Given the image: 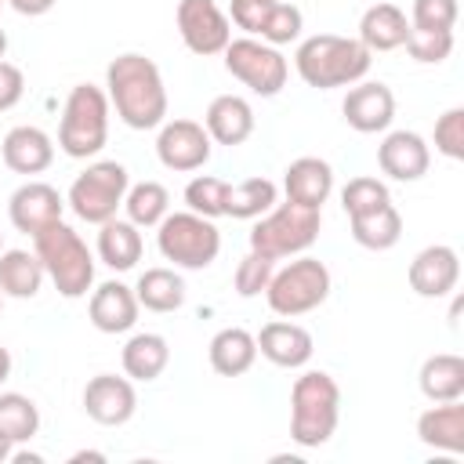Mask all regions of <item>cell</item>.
Masks as SVG:
<instances>
[{"mask_svg":"<svg viewBox=\"0 0 464 464\" xmlns=\"http://www.w3.org/2000/svg\"><path fill=\"white\" fill-rule=\"evenodd\" d=\"M105 98L109 109L130 127V130H152L167 120V87L160 76V65L145 54H120L105 69Z\"/></svg>","mask_w":464,"mask_h":464,"instance_id":"6da1fadb","label":"cell"},{"mask_svg":"<svg viewBox=\"0 0 464 464\" xmlns=\"http://www.w3.org/2000/svg\"><path fill=\"white\" fill-rule=\"evenodd\" d=\"M370 62L373 54L359 44V36H337V33H315L301 40L294 51L297 76L315 91L359 83L370 72Z\"/></svg>","mask_w":464,"mask_h":464,"instance_id":"7a4b0ae2","label":"cell"},{"mask_svg":"<svg viewBox=\"0 0 464 464\" xmlns=\"http://www.w3.org/2000/svg\"><path fill=\"white\" fill-rule=\"evenodd\" d=\"M341 420V388L326 370H308L290 388V439L304 450L330 442Z\"/></svg>","mask_w":464,"mask_h":464,"instance_id":"3957f363","label":"cell"},{"mask_svg":"<svg viewBox=\"0 0 464 464\" xmlns=\"http://www.w3.org/2000/svg\"><path fill=\"white\" fill-rule=\"evenodd\" d=\"M33 250L44 261V272H47V279L54 283V290L62 297L76 301L94 286V254L87 250L80 232L69 228L65 221H54L44 232H36Z\"/></svg>","mask_w":464,"mask_h":464,"instance_id":"277c9868","label":"cell"},{"mask_svg":"<svg viewBox=\"0 0 464 464\" xmlns=\"http://www.w3.org/2000/svg\"><path fill=\"white\" fill-rule=\"evenodd\" d=\"M109 141V98L94 83H76L58 123V149L72 160L98 156Z\"/></svg>","mask_w":464,"mask_h":464,"instance_id":"5b68a950","label":"cell"},{"mask_svg":"<svg viewBox=\"0 0 464 464\" xmlns=\"http://www.w3.org/2000/svg\"><path fill=\"white\" fill-rule=\"evenodd\" d=\"M319 225L323 214L301 203H276L272 210H265L257 218V225L250 228V250L283 261V257H297L304 254L315 239H319Z\"/></svg>","mask_w":464,"mask_h":464,"instance_id":"8992f818","label":"cell"},{"mask_svg":"<svg viewBox=\"0 0 464 464\" xmlns=\"http://www.w3.org/2000/svg\"><path fill=\"white\" fill-rule=\"evenodd\" d=\"M156 246L174 268L203 272L221 250V232L210 218L196 210H174L156 225Z\"/></svg>","mask_w":464,"mask_h":464,"instance_id":"52a82bcc","label":"cell"},{"mask_svg":"<svg viewBox=\"0 0 464 464\" xmlns=\"http://www.w3.org/2000/svg\"><path fill=\"white\" fill-rule=\"evenodd\" d=\"M330 286H334L330 268L319 257L297 254L290 265L272 272V279L265 286V297H268V308L276 315L294 319V315H304V312L319 308L330 297Z\"/></svg>","mask_w":464,"mask_h":464,"instance_id":"ba28073f","label":"cell"},{"mask_svg":"<svg viewBox=\"0 0 464 464\" xmlns=\"http://www.w3.org/2000/svg\"><path fill=\"white\" fill-rule=\"evenodd\" d=\"M130 188L127 167L116 160H98L91 163L83 174H76V181L69 185L65 203L72 207V214L87 225H102L109 218H116V210L123 207V196Z\"/></svg>","mask_w":464,"mask_h":464,"instance_id":"9c48e42d","label":"cell"},{"mask_svg":"<svg viewBox=\"0 0 464 464\" xmlns=\"http://www.w3.org/2000/svg\"><path fill=\"white\" fill-rule=\"evenodd\" d=\"M221 54H225V69L243 87H250L254 94L272 98V94H279L286 87L290 65H286L279 47H272V44H265L257 36H239V40H228V47Z\"/></svg>","mask_w":464,"mask_h":464,"instance_id":"30bf717a","label":"cell"},{"mask_svg":"<svg viewBox=\"0 0 464 464\" xmlns=\"http://www.w3.org/2000/svg\"><path fill=\"white\" fill-rule=\"evenodd\" d=\"M174 22H178L185 47L192 54H203V58L221 54L232 40V22L214 0H178Z\"/></svg>","mask_w":464,"mask_h":464,"instance_id":"8fae6325","label":"cell"},{"mask_svg":"<svg viewBox=\"0 0 464 464\" xmlns=\"http://www.w3.org/2000/svg\"><path fill=\"white\" fill-rule=\"evenodd\" d=\"M210 149H214V141L203 123H196V120H163L160 123L156 156L167 170H178V174L199 170L210 160Z\"/></svg>","mask_w":464,"mask_h":464,"instance_id":"7c38bea8","label":"cell"},{"mask_svg":"<svg viewBox=\"0 0 464 464\" xmlns=\"http://www.w3.org/2000/svg\"><path fill=\"white\" fill-rule=\"evenodd\" d=\"M138 410V392L130 384V377H116V373H98L83 384V413L94 424L105 428H120L134 417Z\"/></svg>","mask_w":464,"mask_h":464,"instance_id":"4fadbf2b","label":"cell"},{"mask_svg":"<svg viewBox=\"0 0 464 464\" xmlns=\"http://www.w3.org/2000/svg\"><path fill=\"white\" fill-rule=\"evenodd\" d=\"M341 112H344V123L352 130L377 134V130H388L392 120H395V94L381 80H359V83L348 87V94L341 102Z\"/></svg>","mask_w":464,"mask_h":464,"instance_id":"5bb4252c","label":"cell"},{"mask_svg":"<svg viewBox=\"0 0 464 464\" xmlns=\"http://www.w3.org/2000/svg\"><path fill=\"white\" fill-rule=\"evenodd\" d=\"M62 210H65V199L58 196L54 185L47 181H25L11 192L7 199V214H11V225L25 236H36L44 232L47 225L62 221Z\"/></svg>","mask_w":464,"mask_h":464,"instance_id":"9a60e30c","label":"cell"},{"mask_svg":"<svg viewBox=\"0 0 464 464\" xmlns=\"http://www.w3.org/2000/svg\"><path fill=\"white\" fill-rule=\"evenodd\" d=\"M377 167L392 181H420L431 167V149L417 130H392L377 145Z\"/></svg>","mask_w":464,"mask_h":464,"instance_id":"2e32d148","label":"cell"},{"mask_svg":"<svg viewBox=\"0 0 464 464\" xmlns=\"http://www.w3.org/2000/svg\"><path fill=\"white\" fill-rule=\"evenodd\" d=\"M406 279H410V290L420 297H446L460 279V257L453 246L431 243L410 261Z\"/></svg>","mask_w":464,"mask_h":464,"instance_id":"e0dca14e","label":"cell"},{"mask_svg":"<svg viewBox=\"0 0 464 464\" xmlns=\"http://www.w3.org/2000/svg\"><path fill=\"white\" fill-rule=\"evenodd\" d=\"M254 341H257V352H261L272 366H283V370H301V366L312 359V352H315L312 334H308L304 326H297V323H286V319L265 323V326L254 334Z\"/></svg>","mask_w":464,"mask_h":464,"instance_id":"ac0fdd59","label":"cell"},{"mask_svg":"<svg viewBox=\"0 0 464 464\" xmlns=\"http://www.w3.org/2000/svg\"><path fill=\"white\" fill-rule=\"evenodd\" d=\"M138 308L141 304L134 297V286H127L120 279L94 286V294L87 301V315H91L94 330H102V334H127L138 323Z\"/></svg>","mask_w":464,"mask_h":464,"instance_id":"d6986e66","label":"cell"},{"mask_svg":"<svg viewBox=\"0 0 464 464\" xmlns=\"http://www.w3.org/2000/svg\"><path fill=\"white\" fill-rule=\"evenodd\" d=\"M0 156L14 174H44L51 167V160H54V141H51L47 130L22 123V127H11L4 134Z\"/></svg>","mask_w":464,"mask_h":464,"instance_id":"ffe728a7","label":"cell"},{"mask_svg":"<svg viewBox=\"0 0 464 464\" xmlns=\"http://www.w3.org/2000/svg\"><path fill=\"white\" fill-rule=\"evenodd\" d=\"M283 188H286V199L290 203L323 210V203L334 192V167L326 160H319V156H301V160H294L286 167Z\"/></svg>","mask_w":464,"mask_h":464,"instance_id":"44dd1931","label":"cell"},{"mask_svg":"<svg viewBox=\"0 0 464 464\" xmlns=\"http://www.w3.org/2000/svg\"><path fill=\"white\" fill-rule=\"evenodd\" d=\"M203 127L218 145H243L254 134V109L239 94H218L203 112Z\"/></svg>","mask_w":464,"mask_h":464,"instance_id":"7402d4cb","label":"cell"},{"mask_svg":"<svg viewBox=\"0 0 464 464\" xmlns=\"http://www.w3.org/2000/svg\"><path fill=\"white\" fill-rule=\"evenodd\" d=\"M417 439L431 450L460 457L464 453V406H460V399L435 402L431 410H424L417 417Z\"/></svg>","mask_w":464,"mask_h":464,"instance_id":"603a6c76","label":"cell"},{"mask_svg":"<svg viewBox=\"0 0 464 464\" xmlns=\"http://www.w3.org/2000/svg\"><path fill=\"white\" fill-rule=\"evenodd\" d=\"M406 36H410V18H406L402 7H395L388 0L366 7L362 18H359V44L370 54L373 51H395V47L406 44Z\"/></svg>","mask_w":464,"mask_h":464,"instance_id":"cb8c5ba5","label":"cell"},{"mask_svg":"<svg viewBox=\"0 0 464 464\" xmlns=\"http://www.w3.org/2000/svg\"><path fill=\"white\" fill-rule=\"evenodd\" d=\"M141 250H145V243H141V232H138L134 221H127V218H109V221L98 225V257H102L112 272L134 268V265L141 261Z\"/></svg>","mask_w":464,"mask_h":464,"instance_id":"d4e9b609","label":"cell"},{"mask_svg":"<svg viewBox=\"0 0 464 464\" xmlns=\"http://www.w3.org/2000/svg\"><path fill=\"white\" fill-rule=\"evenodd\" d=\"M207 359H210L214 373H221V377H239V373H246V370L254 366V359H257V341H254V334L243 330V326H225V330H218V334L210 337Z\"/></svg>","mask_w":464,"mask_h":464,"instance_id":"484cf974","label":"cell"},{"mask_svg":"<svg viewBox=\"0 0 464 464\" xmlns=\"http://www.w3.org/2000/svg\"><path fill=\"white\" fill-rule=\"evenodd\" d=\"M120 362H123V373L130 377V381H156L163 370H167V362H170V344H167V337L163 334H134L127 344H123V355H120Z\"/></svg>","mask_w":464,"mask_h":464,"instance_id":"4316f807","label":"cell"},{"mask_svg":"<svg viewBox=\"0 0 464 464\" xmlns=\"http://www.w3.org/2000/svg\"><path fill=\"white\" fill-rule=\"evenodd\" d=\"M417 381H420V392L428 402H453L464 395V359L453 352L428 355Z\"/></svg>","mask_w":464,"mask_h":464,"instance_id":"83f0119b","label":"cell"},{"mask_svg":"<svg viewBox=\"0 0 464 464\" xmlns=\"http://www.w3.org/2000/svg\"><path fill=\"white\" fill-rule=\"evenodd\" d=\"M47 272H44V261L36 257V250H0V290L4 297H36L40 286H44Z\"/></svg>","mask_w":464,"mask_h":464,"instance_id":"f1b7e54d","label":"cell"},{"mask_svg":"<svg viewBox=\"0 0 464 464\" xmlns=\"http://www.w3.org/2000/svg\"><path fill=\"white\" fill-rule=\"evenodd\" d=\"M348 225H352V239L366 250H392L402 239V214L392 203L355 214V218H348Z\"/></svg>","mask_w":464,"mask_h":464,"instance_id":"f546056e","label":"cell"},{"mask_svg":"<svg viewBox=\"0 0 464 464\" xmlns=\"http://www.w3.org/2000/svg\"><path fill=\"white\" fill-rule=\"evenodd\" d=\"M134 297L141 308L149 312H174L185 304V279L174 272V268H145L138 276V286H134Z\"/></svg>","mask_w":464,"mask_h":464,"instance_id":"4dcf8cb0","label":"cell"},{"mask_svg":"<svg viewBox=\"0 0 464 464\" xmlns=\"http://www.w3.org/2000/svg\"><path fill=\"white\" fill-rule=\"evenodd\" d=\"M276 181L268 178H246L239 185H228L225 188V218H239V221H254L261 218L265 210L276 207Z\"/></svg>","mask_w":464,"mask_h":464,"instance_id":"1f68e13d","label":"cell"},{"mask_svg":"<svg viewBox=\"0 0 464 464\" xmlns=\"http://www.w3.org/2000/svg\"><path fill=\"white\" fill-rule=\"evenodd\" d=\"M123 210H127V221H134L138 228H156L170 214V192L160 181H138L127 188Z\"/></svg>","mask_w":464,"mask_h":464,"instance_id":"d6a6232c","label":"cell"},{"mask_svg":"<svg viewBox=\"0 0 464 464\" xmlns=\"http://www.w3.org/2000/svg\"><path fill=\"white\" fill-rule=\"evenodd\" d=\"M40 431V410L22 392H0V435H7L14 446L36 439Z\"/></svg>","mask_w":464,"mask_h":464,"instance_id":"836d02e7","label":"cell"},{"mask_svg":"<svg viewBox=\"0 0 464 464\" xmlns=\"http://www.w3.org/2000/svg\"><path fill=\"white\" fill-rule=\"evenodd\" d=\"M402 47L410 51L413 62H420V65H439V62H446L450 51H453V29H413V25H410V36H406Z\"/></svg>","mask_w":464,"mask_h":464,"instance_id":"e575fe53","label":"cell"},{"mask_svg":"<svg viewBox=\"0 0 464 464\" xmlns=\"http://www.w3.org/2000/svg\"><path fill=\"white\" fill-rule=\"evenodd\" d=\"M225 188H228V181L199 174V178H192L185 185V203H188V210H196V214H203L210 221L225 218Z\"/></svg>","mask_w":464,"mask_h":464,"instance_id":"d590c367","label":"cell"},{"mask_svg":"<svg viewBox=\"0 0 464 464\" xmlns=\"http://www.w3.org/2000/svg\"><path fill=\"white\" fill-rule=\"evenodd\" d=\"M384 203H392V196H388V185L384 181H377V178H352L344 188H341V207H344V214L348 218H355V214H366V210H377V207H384Z\"/></svg>","mask_w":464,"mask_h":464,"instance_id":"8d00e7d4","label":"cell"},{"mask_svg":"<svg viewBox=\"0 0 464 464\" xmlns=\"http://www.w3.org/2000/svg\"><path fill=\"white\" fill-rule=\"evenodd\" d=\"M301 25H304L301 11L290 0H276L272 11H268V18H265V25H261V33H257V40H265L272 47H283V44H290V40L301 36Z\"/></svg>","mask_w":464,"mask_h":464,"instance_id":"74e56055","label":"cell"},{"mask_svg":"<svg viewBox=\"0 0 464 464\" xmlns=\"http://www.w3.org/2000/svg\"><path fill=\"white\" fill-rule=\"evenodd\" d=\"M272 272H276V261L265 257V254H257V250H250V254L236 265V276H232L236 294H239V297H257V294H265Z\"/></svg>","mask_w":464,"mask_h":464,"instance_id":"f35d334b","label":"cell"},{"mask_svg":"<svg viewBox=\"0 0 464 464\" xmlns=\"http://www.w3.org/2000/svg\"><path fill=\"white\" fill-rule=\"evenodd\" d=\"M435 152H442L446 160H464V109H446L435 120Z\"/></svg>","mask_w":464,"mask_h":464,"instance_id":"ab89813d","label":"cell"},{"mask_svg":"<svg viewBox=\"0 0 464 464\" xmlns=\"http://www.w3.org/2000/svg\"><path fill=\"white\" fill-rule=\"evenodd\" d=\"M410 25L413 29H453L457 25V0H413Z\"/></svg>","mask_w":464,"mask_h":464,"instance_id":"60d3db41","label":"cell"},{"mask_svg":"<svg viewBox=\"0 0 464 464\" xmlns=\"http://www.w3.org/2000/svg\"><path fill=\"white\" fill-rule=\"evenodd\" d=\"M272 4H276V0H232V4H228V18H232L243 33L257 36L261 25H265V18H268V11H272Z\"/></svg>","mask_w":464,"mask_h":464,"instance_id":"b9f144b4","label":"cell"},{"mask_svg":"<svg viewBox=\"0 0 464 464\" xmlns=\"http://www.w3.org/2000/svg\"><path fill=\"white\" fill-rule=\"evenodd\" d=\"M22 91H25V76L18 65L11 62H0V112L14 109L22 102Z\"/></svg>","mask_w":464,"mask_h":464,"instance_id":"7bdbcfd3","label":"cell"},{"mask_svg":"<svg viewBox=\"0 0 464 464\" xmlns=\"http://www.w3.org/2000/svg\"><path fill=\"white\" fill-rule=\"evenodd\" d=\"M18 14H29V18H40V14H47L51 7H54V0H7Z\"/></svg>","mask_w":464,"mask_h":464,"instance_id":"ee69618b","label":"cell"},{"mask_svg":"<svg viewBox=\"0 0 464 464\" xmlns=\"http://www.w3.org/2000/svg\"><path fill=\"white\" fill-rule=\"evenodd\" d=\"M7 377H11V352L0 344V384H4Z\"/></svg>","mask_w":464,"mask_h":464,"instance_id":"f6af8a7d","label":"cell"},{"mask_svg":"<svg viewBox=\"0 0 464 464\" xmlns=\"http://www.w3.org/2000/svg\"><path fill=\"white\" fill-rule=\"evenodd\" d=\"M69 460H72V464H80V460H105V453H94V450H80V453H72Z\"/></svg>","mask_w":464,"mask_h":464,"instance_id":"bcb514c9","label":"cell"},{"mask_svg":"<svg viewBox=\"0 0 464 464\" xmlns=\"http://www.w3.org/2000/svg\"><path fill=\"white\" fill-rule=\"evenodd\" d=\"M11 450H14V442H11L7 435H0V464H7V460H11Z\"/></svg>","mask_w":464,"mask_h":464,"instance_id":"7dc6e473","label":"cell"},{"mask_svg":"<svg viewBox=\"0 0 464 464\" xmlns=\"http://www.w3.org/2000/svg\"><path fill=\"white\" fill-rule=\"evenodd\" d=\"M4 51H7V33L0 29V62H4Z\"/></svg>","mask_w":464,"mask_h":464,"instance_id":"c3c4849f","label":"cell"},{"mask_svg":"<svg viewBox=\"0 0 464 464\" xmlns=\"http://www.w3.org/2000/svg\"><path fill=\"white\" fill-rule=\"evenodd\" d=\"M0 312H4V290H0Z\"/></svg>","mask_w":464,"mask_h":464,"instance_id":"681fc988","label":"cell"},{"mask_svg":"<svg viewBox=\"0 0 464 464\" xmlns=\"http://www.w3.org/2000/svg\"><path fill=\"white\" fill-rule=\"evenodd\" d=\"M0 250H4V232H0Z\"/></svg>","mask_w":464,"mask_h":464,"instance_id":"f907efd6","label":"cell"},{"mask_svg":"<svg viewBox=\"0 0 464 464\" xmlns=\"http://www.w3.org/2000/svg\"><path fill=\"white\" fill-rule=\"evenodd\" d=\"M4 4H7V0H0V11H4Z\"/></svg>","mask_w":464,"mask_h":464,"instance_id":"816d5d0a","label":"cell"}]
</instances>
